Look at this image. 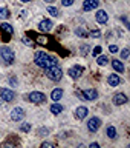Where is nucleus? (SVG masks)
Wrapping results in <instances>:
<instances>
[{
    "instance_id": "f257e3e1",
    "label": "nucleus",
    "mask_w": 130,
    "mask_h": 148,
    "mask_svg": "<svg viewBox=\"0 0 130 148\" xmlns=\"http://www.w3.org/2000/svg\"><path fill=\"white\" fill-rule=\"evenodd\" d=\"M34 62L37 66L40 68H49V66H54V65H57V59L52 57V56L43 53V51H38V53H35V57H34Z\"/></svg>"
},
{
    "instance_id": "f03ea898",
    "label": "nucleus",
    "mask_w": 130,
    "mask_h": 148,
    "mask_svg": "<svg viewBox=\"0 0 130 148\" xmlns=\"http://www.w3.org/2000/svg\"><path fill=\"white\" fill-rule=\"evenodd\" d=\"M44 71H46V77L51 79V80H54V82L60 80V79H61V76H63L61 68H58L57 65H54V66H49V68H44Z\"/></svg>"
},
{
    "instance_id": "7ed1b4c3",
    "label": "nucleus",
    "mask_w": 130,
    "mask_h": 148,
    "mask_svg": "<svg viewBox=\"0 0 130 148\" xmlns=\"http://www.w3.org/2000/svg\"><path fill=\"white\" fill-rule=\"evenodd\" d=\"M0 56H2V59H3L8 65H12V63H14V59H15L14 51H12L11 48H8V46H2V48H0Z\"/></svg>"
},
{
    "instance_id": "20e7f679",
    "label": "nucleus",
    "mask_w": 130,
    "mask_h": 148,
    "mask_svg": "<svg viewBox=\"0 0 130 148\" xmlns=\"http://www.w3.org/2000/svg\"><path fill=\"white\" fill-rule=\"evenodd\" d=\"M28 100L32 102V103H43L46 100V96L40 91H32L29 96H28Z\"/></svg>"
},
{
    "instance_id": "39448f33",
    "label": "nucleus",
    "mask_w": 130,
    "mask_h": 148,
    "mask_svg": "<svg viewBox=\"0 0 130 148\" xmlns=\"http://www.w3.org/2000/svg\"><path fill=\"white\" fill-rule=\"evenodd\" d=\"M101 127V119L100 117H90L89 120H87V130L92 133L98 131V128Z\"/></svg>"
},
{
    "instance_id": "423d86ee",
    "label": "nucleus",
    "mask_w": 130,
    "mask_h": 148,
    "mask_svg": "<svg viewBox=\"0 0 130 148\" xmlns=\"http://www.w3.org/2000/svg\"><path fill=\"white\" fill-rule=\"evenodd\" d=\"M80 94L83 97V100H95L98 97V91L96 90H83Z\"/></svg>"
},
{
    "instance_id": "0eeeda50",
    "label": "nucleus",
    "mask_w": 130,
    "mask_h": 148,
    "mask_svg": "<svg viewBox=\"0 0 130 148\" xmlns=\"http://www.w3.org/2000/svg\"><path fill=\"white\" fill-rule=\"evenodd\" d=\"M23 117H25V111H23V108H20V106H15V108L11 111V119L14 122H20Z\"/></svg>"
},
{
    "instance_id": "6e6552de",
    "label": "nucleus",
    "mask_w": 130,
    "mask_h": 148,
    "mask_svg": "<svg viewBox=\"0 0 130 148\" xmlns=\"http://www.w3.org/2000/svg\"><path fill=\"white\" fill-rule=\"evenodd\" d=\"M0 97H2L5 102H11V100H14V97H15V92L12 90H8V88H2V90H0Z\"/></svg>"
},
{
    "instance_id": "1a4fd4ad",
    "label": "nucleus",
    "mask_w": 130,
    "mask_h": 148,
    "mask_svg": "<svg viewBox=\"0 0 130 148\" xmlns=\"http://www.w3.org/2000/svg\"><path fill=\"white\" fill-rule=\"evenodd\" d=\"M83 66H80V65H75V66H72V68H69V76H71L72 79H80L81 77V74H83Z\"/></svg>"
},
{
    "instance_id": "9d476101",
    "label": "nucleus",
    "mask_w": 130,
    "mask_h": 148,
    "mask_svg": "<svg viewBox=\"0 0 130 148\" xmlns=\"http://www.w3.org/2000/svg\"><path fill=\"white\" fill-rule=\"evenodd\" d=\"M52 20H49V18H44V20H41L38 23V29L43 31V32H49L51 29H52Z\"/></svg>"
},
{
    "instance_id": "9b49d317",
    "label": "nucleus",
    "mask_w": 130,
    "mask_h": 148,
    "mask_svg": "<svg viewBox=\"0 0 130 148\" xmlns=\"http://www.w3.org/2000/svg\"><path fill=\"white\" fill-rule=\"evenodd\" d=\"M98 5H100L98 0H86L83 3V11H92V9L98 8Z\"/></svg>"
},
{
    "instance_id": "f8f14e48",
    "label": "nucleus",
    "mask_w": 130,
    "mask_h": 148,
    "mask_svg": "<svg viewBox=\"0 0 130 148\" xmlns=\"http://www.w3.org/2000/svg\"><path fill=\"white\" fill-rule=\"evenodd\" d=\"M113 103H115V105H124V103H127V96L123 94V92L115 94V96H113Z\"/></svg>"
},
{
    "instance_id": "ddd939ff",
    "label": "nucleus",
    "mask_w": 130,
    "mask_h": 148,
    "mask_svg": "<svg viewBox=\"0 0 130 148\" xmlns=\"http://www.w3.org/2000/svg\"><path fill=\"white\" fill-rule=\"evenodd\" d=\"M107 20H109V16H107V12H106L104 9L96 11V22L98 23H107Z\"/></svg>"
},
{
    "instance_id": "4468645a",
    "label": "nucleus",
    "mask_w": 130,
    "mask_h": 148,
    "mask_svg": "<svg viewBox=\"0 0 130 148\" xmlns=\"http://www.w3.org/2000/svg\"><path fill=\"white\" fill-rule=\"evenodd\" d=\"M87 113H89V110H87L86 106H78V108L75 110V117L80 119V120H83V119L87 116Z\"/></svg>"
},
{
    "instance_id": "2eb2a0df",
    "label": "nucleus",
    "mask_w": 130,
    "mask_h": 148,
    "mask_svg": "<svg viewBox=\"0 0 130 148\" xmlns=\"http://www.w3.org/2000/svg\"><path fill=\"white\" fill-rule=\"evenodd\" d=\"M107 83L110 86H118L119 83H121V79H119L118 74H110V76L107 77Z\"/></svg>"
},
{
    "instance_id": "dca6fc26",
    "label": "nucleus",
    "mask_w": 130,
    "mask_h": 148,
    "mask_svg": "<svg viewBox=\"0 0 130 148\" xmlns=\"http://www.w3.org/2000/svg\"><path fill=\"white\" fill-rule=\"evenodd\" d=\"M61 96H63V90H61V88H57V90L52 91V94H51V99H52L54 102H58L60 99H61Z\"/></svg>"
},
{
    "instance_id": "f3484780",
    "label": "nucleus",
    "mask_w": 130,
    "mask_h": 148,
    "mask_svg": "<svg viewBox=\"0 0 130 148\" xmlns=\"http://www.w3.org/2000/svg\"><path fill=\"white\" fill-rule=\"evenodd\" d=\"M112 66H113L115 71L124 73V65H123V62H119V60H112Z\"/></svg>"
},
{
    "instance_id": "a211bd4d",
    "label": "nucleus",
    "mask_w": 130,
    "mask_h": 148,
    "mask_svg": "<svg viewBox=\"0 0 130 148\" xmlns=\"http://www.w3.org/2000/svg\"><path fill=\"white\" fill-rule=\"evenodd\" d=\"M96 63L100 65V66H104V65H107L109 63V59H107V56H96Z\"/></svg>"
},
{
    "instance_id": "6ab92c4d",
    "label": "nucleus",
    "mask_w": 130,
    "mask_h": 148,
    "mask_svg": "<svg viewBox=\"0 0 130 148\" xmlns=\"http://www.w3.org/2000/svg\"><path fill=\"white\" fill-rule=\"evenodd\" d=\"M51 111H52L54 114H60L63 111V106L60 105V103H54L52 106H51Z\"/></svg>"
},
{
    "instance_id": "aec40b11",
    "label": "nucleus",
    "mask_w": 130,
    "mask_h": 148,
    "mask_svg": "<svg viewBox=\"0 0 130 148\" xmlns=\"http://www.w3.org/2000/svg\"><path fill=\"white\" fill-rule=\"evenodd\" d=\"M107 136H109L110 139H115V137H117V130H115V127H112V125H110V127H107Z\"/></svg>"
},
{
    "instance_id": "412c9836",
    "label": "nucleus",
    "mask_w": 130,
    "mask_h": 148,
    "mask_svg": "<svg viewBox=\"0 0 130 148\" xmlns=\"http://www.w3.org/2000/svg\"><path fill=\"white\" fill-rule=\"evenodd\" d=\"M9 17V9L6 6H2L0 8V18H8Z\"/></svg>"
},
{
    "instance_id": "4be33fe9",
    "label": "nucleus",
    "mask_w": 130,
    "mask_h": 148,
    "mask_svg": "<svg viewBox=\"0 0 130 148\" xmlns=\"http://www.w3.org/2000/svg\"><path fill=\"white\" fill-rule=\"evenodd\" d=\"M0 28H2V31H5V32H8V34H12V32H14V29H12V26H11V25H8V23H3V25L0 26Z\"/></svg>"
},
{
    "instance_id": "5701e85b",
    "label": "nucleus",
    "mask_w": 130,
    "mask_h": 148,
    "mask_svg": "<svg viewBox=\"0 0 130 148\" xmlns=\"http://www.w3.org/2000/svg\"><path fill=\"white\" fill-rule=\"evenodd\" d=\"M29 130H31V123L25 122V123H22V125H20V131H23V133H28Z\"/></svg>"
},
{
    "instance_id": "b1692460",
    "label": "nucleus",
    "mask_w": 130,
    "mask_h": 148,
    "mask_svg": "<svg viewBox=\"0 0 130 148\" xmlns=\"http://www.w3.org/2000/svg\"><path fill=\"white\" fill-rule=\"evenodd\" d=\"M48 12L51 14V16H54V17H57V16H58V9H57V8H52V6H49V8H48Z\"/></svg>"
},
{
    "instance_id": "393cba45",
    "label": "nucleus",
    "mask_w": 130,
    "mask_h": 148,
    "mask_svg": "<svg viewBox=\"0 0 130 148\" xmlns=\"http://www.w3.org/2000/svg\"><path fill=\"white\" fill-rule=\"evenodd\" d=\"M92 54H94L95 57H96V56H100L101 54V46H95V48L92 49Z\"/></svg>"
},
{
    "instance_id": "a878e982",
    "label": "nucleus",
    "mask_w": 130,
    "mask_h": 148,
    "mask_svg": "<svg viewBox=\"0 0 130 148\" xmlns=\"http://www.w3.org/2000/svg\"><path fill=\"white\" fill-rule=\"evenodd\" d=\"M22 40H23V43H26V45H29V46H34V42H32L29 37H23Z\"/></svg>"
},
{
    "instance_id": "bb28decb",
    "label": "nucleus",
    "mask_w": 130,
    "mask_h": 148,
    "mask_svg": "<svg viewBox=\"0 0 130 148\" xmlns=\"http://www.w3.org/2000/svg\"><path fill=\"white\" fill-rule=\"evenodd\" d=\"M90 34H92V37H95V39H98V37L101 36V31H100V29H95V31H92Z\"/></svg>"
},
{
    "instance_id": "cd10ccee",
    "label": "nucleus",
    "mask_w": 130,
    "mask_h": 148,
    "mask_svg": "<svg viewBox=\"0 0 130 148\" xmlns=\"http://www.w3.org/2000/svg\"><path fill=\"white\" fill-rule=\"evenodd\" d=\"M72 3H73V0H61V5H63V6H71Z\"/></svg>"
},
{
    "instance_id": "c85d7f7f",
    "label": "nucleus",
    "mask_w": 130,
    "mask_h": 148,
    "mask_svg": "<svg viewBox=\"0 0 130 148\" xmlns=\"http://www.w3.org/2000/svg\"><path fill=\"white\" fill-rule=\"evenodd\" d=\"M109 51H110V53H113V54H115V53L118 51V46H117V45H110V46H109Z\"/></svg>"
},
{
    "instance_id": "c756f323",
    "label": "nucleus",
    "mask_w": 130,
    "mask_h": 148,
    "mask_svg": "<svg viewBox=\"0 0 130 148\" xmlns=\"http://www.w3.org/2000/svg\"><path fill=\"white\" fill-rule=\"evenodd\" d=\"M121 57H123V59H127V57H129V49H123V51H121Z\"/></svg>"
},
{
    "instance_id": "7c9ffc66",
    "label": "nucleus",
    "mask_w": 130,
    "mask_h": 148,
    "mask_svg": "<svg viewBox=\"0 0 130 148\" xmlns=\"http://www.w3.org/2000/svg\"><path fill=\"white\" fill-rule=\"evenodd\" d=\"M41 147H43V148H44V147H49V148H52V147H55V145H54L52 142H43V143H41Z\"/></svg>"
},
{
    "instance_id": "2f4dec72",
    "label": "nucleus",
    "mask_w": 130,
    "mask_h": 148,
    "mask_svg": "<svg viewBox=\"0 0 130 148\" xmlns=\"http://www.w3.org/2000/svg\"><path fill=\"white\" fill-rule=\"evenodd\" d=\"M87 49H89V46L84 45V46L81 48V54H83V56H86V54H87Z\"/></svg>"
},
{
    "instance_id": "473e14b6",
    "label": "nucleus",
    "mask_w": 130,
    "mask_h": 148,
    "mask_svg": "<svg viewBox=\"0 0 130 148\" xmlns=\"http://www.w3.org/2000/svg\"><path fill=\"white\" fill-rule=\"evenodd\" d=\"M77 34H78V36H81V37H86V32L83 31V29H80V28L77 29Z\"/></svg>"
},
{
    "instance_id": "72a5a7b5",
    "label": "nucleus",
    "mask_w": 130,
    "mask_h": 148,
    "mask_svg": "<svg viewBox=\"0 0 130 148\" xmlns=\"http://www.w3.org/2000/svg\"><path fill=\"white\" fill-rule=\"evenodd\" d=\"M11 85H12V86L17 85V79H15V77H11Z\"/></svg>"
},
{
    "instance_id": "f704fd0d",
    "label": "nucleus",
    "mask_w": 130,
    "mask_h": 148,
    "mask_svg": "<svg viewBox=\"0 0 130 148\" xmlns=\"http://www.w3.org/2000/svg\"><path fill=\"white\" fill-rule=\"evenodd\" d=\"M37 42H38V43H46V39H43V37H38V39H37Z\"/></svg>"
},
{
    "instance_id": "c9c22d12",
    "label": "nucleus",
    "mask_w": 130,
    "mask_h": 148,
    "mask_svg": "<svg viewBox=\"0 0 130 148\" xmlns=\"http://www.w3.org/2000/svg\"><path fill=\"white\" fill-rule=\"evenodd\" d=\"M100 145H98V143H90V148H98Z\"/></svg>"
},
{
    "instance_id": "e433bc0d",
    "label": "nucleus",
    "mask_w": 130,
    "mask_h": 148,
    "mask_svg": "<svg viewBox=\"0 0 130 148\" xmlns=\"http://www.w3.org/2000/svg\"><path fill=\"white\" fill-rule=\"evenodd\" d=\"M46 3H52V2H55V0H44Z\"/></svg>"
},
{
    "instance_id": "4c0bfd02",
    "label": "nucleus",
    "mask_w": 130,
    "mask_h": 148,
    "mask_svg": "<svg viewBox=\"0 0 130 148\" xmlns=\"http://www.w3.org/2000/svg\"><path fill=\"white\" fill-rule=\"evenodd\" d=\"M20 2H25L26 3V2H31V0H20Z\"/></svg>"
}]
</instances>
